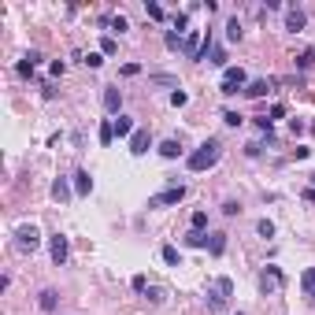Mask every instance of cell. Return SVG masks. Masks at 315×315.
Instances as JSON below:
<instances>
[{"mask_svg": "<svg viewBox=\"0 0 315 315\" xmlns=\"http://www.w3.org/2000/svg\"><path fill=\"white\" fill-rule=\"evenodd\" d=\"M108 26H111V30H119V33H123V30H126V26H130V23H126L123 15H111V19H108Z\"/></svg>", "mask_w": 315, "mask_h": 315, "instance_id": "d4e9b609", "label": "cell"}, {"mask_svg": "<svg viewBox=\"0 0 315 315\" xmlns=\"http://www.w3.org/2000/svg\"><path fill=\"white\" fill-rule=\"evenodd\" d=\"M312 182H315V174H312Z\"/></svg>", "mask_w": 315, "mask_h": 315, "instance_id": "74e56055", "label": "cell"}, {"mask_svg": "<svg viewBox=\"0 0 315 315\" xmlns=\"http://www.w3.org/2000/svg\"><path fill=\"white\" fill-rule=\"evenodd\" d=\"M208 249H211V256H223V249H226V234H211V237H208Z\"/></svg>", "mask_w": 315, "mask_h": 315, "instance_id": "2e32d148", "label": "cell"}, {"mask_svg": "<svg viewBox=\"0 0 315 315\" xmlns=\"http://www.w3.org/2000/svg\"><path fill=\"white\" fill-rule=\"evenodd\" d=\"M219 156H223V145L219 141H204L197 152H189L185 163H189V171H211V167L219 163Z\"/></svg>", "mask_w": 315, "mask_h": 315, "instance_id": "6da1fadb", "label": "cell"}, {"mask_svg": "<svg viewBox=\"0 0 315 315\" xmlns=\"http://www.w3.org/2000/svg\"><path fill=\"white\" fill-rule=\"evenodd\" d=\"M75 189L82 193V197L93 189V178H89V171H78V174H75Z\"/></svg>", "mask_w": 315, "mask_h": 315, "instance_id": "5bb4252c", "label": "cell"}, {"mask_svg": "<svg viewBox=\"0 0 315 315\" xmlns=\"http://www.w3.org/2000/svg\"><path fill=\"white\" fill-rule=\"evenodd\" d=\"M185 245H193V249H200V245H208V237H204V234H200V230H189V234H185Z\"/></svg>", "mask_w": 315, "mask_h": 315, "instance_id": "ffe728a7", "label": "cell"}, {"mask_svg": "<svg viewBox=\"0 0 315 315\" xmlns=\"http://www.w3.org/2000/svg\"><path fill=\"white\" fill-rule=\"evenodd\" d=\"M100 52H104V56H111V52H115V37H104V41H100Z\"/></svg>", "mask_w": 315, "mask_h": 315, "instance_id": "484cf974", "label": "cell"}, {"mask_svg": "<svg viewBox=\"0 0 315 315\" xmlns=\"http://www.w3.org/2000/svg\"><path fill=\"white\" fill-rule=\"evenodd\" d=\"M304 23H308V15L300 8H289L286 11V26H289V30H304Z\"/></svg>", "mask_w": 315, "mask_h": 315, "instance_id": "9c48e42d", "label": "cell"}, {"mask_svg": "<svg viewBox=\"0 0 315 315\" xmlns=\"http://www.w3.org/2000/svg\"><path fill=\"white\" fill-rule=\"evenodd\" d=\"M219 89L226 93V97H234V93H245L249 89V78H245V71H241V67H226L223 71V82H219Z\"/></svg>", "mask_w": 315, "mask_h": 315, "instance_id": "7a4b0ae2", "label": "cell"}, {"mask_svg": "<svg viewBox=\"0 0 315 315\" xmlns=\"http://www.w3.org/2000/svg\"><path fill=\"white\" fill-rule=\"evenodd\" d=\"M278 286H282V271H278V267H267V271L260 274V289H263V293H274Z\"/></svg>", "mask_w": 315, "mask_h": 315, "instance_id": "52a82bcc", "label": "cell"}, {"mask_svg": "<svg viewBox=\"0 0 315 315\" xmlns=\"http://www.w3.org/2000/svg\"><path fill=\"white\" fill-rule=\"evenodd\" d=\"M178 45H182V33L171 30V33H167V49H178Z\"/></svg>", "mask_w": 315, "mask_h": 315, "instance_id": "f546056e", "label": "cell"}, {"mask_svg": "<svg viewBox=\"0 0 315 315\" xmlns=\"http://www.w3.org/2000/svg\"><path fill=\"white\" fill-rule=\"evenodd\" d=\"M15 245H19V249H23V252H33V249H37V245H41V234H37V230H33V226H19V234H15Z\"/></svg>", "mask_w": 315, "mask_h": 315, "instance_id": "277c9868", "label": "cell"}, {"mask_svg": "<svg viewBox=\"0 0 315 315\" xmlns=\"http://www.w3.org/2000/svg\"><path fill=\"white\" fill-rule=\"evenodd\" d=\"M312 59H315V52H312V49H304V52H300V56H297V63H300V67H308V63H312Z\"/></svg>", "mask_w": 315, "mask_h": 315, "instance_id": "f1b7e54d", "label": "cell"}, {"mask_svg": "<svg viewBox=\"0 0 315 315\" xmlns=\"http://www.w3.org/2000/svg\"><path fill=\"white\" fill-rule=\"evenodd\" d=\"M256 230L263 234V237H271V234H274V223H267V219H260V226H256Z\"/></svg>", "mask_w": 315, "mask_h": 315, "instance_id": "83f0119b", "label": "cell"}, {"mask_svg": "<svg viewBox=\"0 0 315 315\" xmlns=\"http://www.w3.org/2000/svg\"><path fill=\"white\" fill-rule=\"evenodd\" d=\"M152 82H156V85H174V78L171 75H152Z\"/></svg>", "mask_w": 315, "mask_h": 315, "instance_id": "836d02e7", "label": "cell"}, {"mask_svg": "<svg viewBox=\"0 0 315 315\" xmlns=\"http://www.w3.org/2000/svg\"><path fill=\"white\" fill-rule=\"evenodd\" d=\"M300 289H304L308 300H315V267H308V271L300 274Z\"/></svg>", "mask_w": 315, "mask_h": 315, "instance_id": "30bf717a", "label": "cell"}, {"mask_svg": "<svg viewBox=\"0 0 315 315\" xmlns=\"http://www.w3.org/2000/svg\"><path fill=\"white\" fill-rule=\"evenodd\" d=\"M267 89H271V82H267V78H260V82H249V89H245V97H263Z\"/></svg>", "mask_w": 315, "mask_h": 315, "instance_id": "e0dca14e", "label": "cell"}, {"mask_svg": "<svg viewBox=\"0 0 315 315\" xmlns=\"http://www.w3.org/2000/svg\"><path fill=\"white\" fill-rule=\"evenodd\" d=\"M223 119H226V126H237V123H241V115H237V111H226Z\"/></svg>", "mask_w": 315, "mask_h": 315, "instance_id": "e575fe53", "label": "cell"}, {"mask_svg": "<svg viewBox=\"0 0 315 315\" xmlns=\"http://www.w3.org/2000/svg\"><path fill=\"white\" fill-rule=\"evenodd\" d=\"M208 56H211V63H215V67H226V52L223 49H211Z\"/></svg>", "mask_w": 315, "mask_h": 315, "instance_id": "cb8c5ba5", "label": "cell"}, {"mask_svg": "<svg viewBox=\"0 0 315 315\" xmlns=\"http://www.w3.org/2000/svg\"><path fill=\"white\" fill-rule=\"evenodd\" d=\"M185 100H189V97H185V93H182V89H174V93H171V104H174V108H182Z\"/></svg>", "mask_w": 315, "mask_h": 315, "instance_id": "4316f807", "label": "cell"}, {"mask_svg": "<svg viewBox=\"0 0 315 315\" xmlns=\"http://www.w3.org/2000/svg\"><path fill=\"white\" fill-rule=\"evenodd\" d=\"M56 300H59L56 289H41V300H37V304H41L45 312H56Z\"/></svg>", "mask_w": 315, "mask_h": 315, "instance_id": "9a60e30c", "label": "cell"}, {"mask_svg": "<svg viewBox=\"0 0 315 315\" xmlns=\"http://www.w3.org/2000/svg\"><path fill=\"white\" fill-rule=\"evenodd\" d=\"M149 141H152L149 130H137V133L130 137V152H133V156H145V152H149Z\"/></svg>", "mask_w": 315, "mask_h": 315, "instance_id": "ba28073f", "label": "cell"}, {"mask_svg": "<svg viewBox=\"0 0 315 315\" xmlns=\"http://www.w3.org/2000/svg\"><path fill=\"white\" fill-rule=\"evenodd\" d=\"M304 200H312V204H315V189H308V193H304Z\"/></svg>", "mask_w": 315, "mask_h": 315, "instance_id": "8d00e7d4", "label": "cell"}, {"mask_svg": "<svg viewBox=\"0 0 315 315\" xmlns=\"http://www.w3.org/2000/svg\"><path fill=\"white\" fill-rule=\"evenodd\" d=\"M133 133H137V130H133V123L126 115H119L115 119V137H133Z\"/></svg>", "mask_w": 315, "mask_h": 315, "instance_id": "7c38bea8", "label": "cell"}, {"mask_svg": "<svg viewBox=\"0 0 315 315\" xmlns=\"http://www.w3.org/2000/svg\"><path fill=\"white\" fill-rule=\"evenodd\" d=\"M178 152H182V149H178V141H163V145H159V156H163V159H174Z\"/></svg>", "mask_w": 315, "mask_h": 315, "instance_id": "d6986e66", "label": "cell"}, {"mask_svg": "<svg viewBox=\"0 0 315 315\" xmlns=\"http://www.w3.org/2000/svg\"><path fill=\"white\" fill-rule=\"evenodd\" d=\"M163 263H178V249L174 245H163Z\"/></svg>", "mask_w": 315, "mask_h": 315, "instance_id": "603a6c76", "label": "cell"}, {"mask_svg": "<svg viewBox=\"0 0 315 315\" xmlns=\"http://www.w3.org/2000/svg\"><path fill=\"white\" fill-rule=\"evenodd\" d=\"M230 293H234L230 278H219V282H215V289L208 293V297H211V308H223V304H226V297H230Z\"/></svg>", "mask_w": 315, "mask_h": 315, "instance_id": "8992f818", "label": "cell"}, {"mask_svg": "<svg viewBox=\"0 0 315 315\" xmlns=\"http://www.w3.org/2000/svg\"><path fill=\"white\" fill-rule=\"evenodd\" d=\"M85 63H89V67H100V63H104V56H100V52H89V56H85Z\"/></svg>", "mask_w": 315, "mask_h": 315, "instance_id": "d6a6232c", "label": "cell"}, {"mask_svg": "<svg viewBox=\"0 0 315 315\" xmlns=\"http://www.w3.org/2000/svg\"><path fill=\"white\" fill-rule=\"evenodd\" d=\"M49 252H52V263H56V267H63V263H67V252H71V245H67L63 234H56V237H52Z\"/></svg>", "mask_w": 315, "mask_h": 315, "instance_id": "5b68a950", "label": "cell"}, {"mask_svg": "<svg viewBox=\"0 0 315 315\" xmlns=\"http://www.w3.org/2000/svg\"><path fill=\"white\" fill-rule=\"evenodd\" d=\"M226 37H230V41H237V37H241V23H237V19L226 23Z\"/></svg>", "mask_w": 315, "mask_h": 315, "instance_id": "44dd1931", "label": "cell"}, {"mask_svg": "<svg viewBox=\"0 0 315 315\" xmlns=\"http://www.w3.org/2000/svg\"><path fill=\"white\" fill-rule=\"evenodd\" d=\"M185 197V185H174V189H163L156 197H149V208H167V204H178Z\"/></svg>", "mask_w": 315, "mask_h": 315, "instance_id": "3957f363", "label": "cell"}, {"mask_svg": "<svg viewBox=\"0 0 315 315\" xmlns=\"http://www.w3.org/2000/svg\"><path fill=\"white\" fill-rule=\"evenodd\" d=\"M115 141V119H104L100 123V145H111Z\"/></svg>", "mask_w": 315, "mask_h": 315, "instance_id": "8fae6325", "label": "cell"}, {"mask_svg": "<svg viewBox=\"0 0 315 315\" xmlns=\"http://www.w3.org/2000/svg\"><path fill=\"white\" fill-rule=\"evenodd\" d=\"M52 197H56V200H67V197H71V185H67V178H56V182H52Z\"/></svg>", "mask_w": 315, "mask_h": 315, "instance_id": "ac0fdd59", "label": "cell"}, {"mask_svg": "<svg viewBox=\"0 0 315 315\" xmlns=\"http://www.w3.org/2000/svg\"><path fill=\"white\" fill-rule=\"evenodd\" d=\"M119 104H123V97H119V89H104V108H108L111 115H115V111H119Z\"/></svg>", "mask_w": 315, "mask_h": 315, "instance_id": "4fadbf2b", "label": "cell"}, {"mask_svg": "<svg viewBox=\"0 0 315 315\" xmlns=\"http://www.w3.org/2000/svg\"><path fill=\"white\" fill-rule=\"evenodd\" d=\"M223 211H226V215H237V211H241V204H237V200H226V204H223Z\"/></svg>", "mask_w": 315, "mask_h": 315, "instance_id": "1f68e13d", "label": "cell"}, {"mask_svg": "<svg viewBox=\"0 0 315 315\" xmlns=\"http://www.w3.org/2000/svg\"><path fill=\"white\" fill-rule=\"evenodd\" d=\"M123 75H126V78H133V75H141V63H126V67H123Z\"/></svg>", "mask_w": 315, "mask_h": 315, "instance_id": "4dcf8cb0", "label": "cell"}, {"mask_svg": "<svg viewBox=\"0 0 315 315\" xmlns=\"http://www.w3.org/2000/svg\"><path fill=\"white\" fill-rule=\"evenodd\" d=\"M149 19H163V8H159V4H149Z\"/></svg>", "mask_w": 315, "mask_h": 315, "instance_id": "d590c367", "label": "cell"}, {"mask_svg": "<svg viewBox=\"0 0 315 315\" xmlns=\"http://www.w3.org/2000/svg\"><path fill=\"white\" fill-rule=\"evenodd\" d=\"M189 223H193V230H204V226H208V211H193Z\"/></svg>", "mask_w": 315, "mask_h": 315, "instance_id": "7402d4cb", "label": "cell"}]
</instances>
